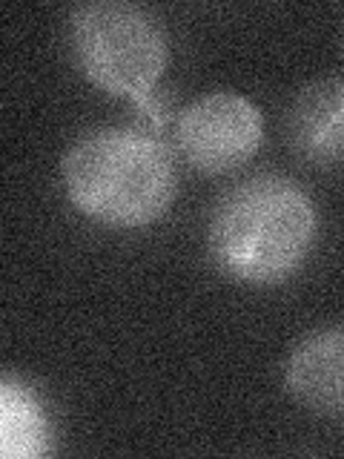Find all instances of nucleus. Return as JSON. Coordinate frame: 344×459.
<instances>
[{"instance_id": "obj_4", "label": "nucleus", "mask_w": 344, "mask_h": 459, "mask_svg": "<svg viewBox=\"0 0 344 459\" xmlns=\"http://www.w3.org/2000/svg\"><path fill=\"white\" fill-rule=\"evenodd\" d=\"M262 141V109L247 95L233 90H215L193 98L176 124V143L186 164L212 176L250 161Z\"/></svg>"}, {"instance_id": "obj_2", "label": "nucleus", "mask_w": 344, "mask_h": 459, "mask_svg": "<svg viewBox=\"0 0 344 459\" xmlns=\"http://www.w3.org/2000/svg\"><path fill=\"white\" fill-rule=\"evenodd\" d=\"M61 184L78 212L118 230L158 221L178 190L169 150L133 126H95L78 135L64 152Z\"/></svg>"}, {"instance_id": "obj_7", "label": "nucleus", "mask_w": 344, "mask_h": 459, "mask_svg": "<svg viewBox=\"0 0 344 459\" xmlns=\"http://www.w3.org/2000/svg\"><path fill=\"white\" fill-rule=\"evenodd\" d=\"M0 442L9 459L40 456L49 451V420L26 385L4 379L0 385Z\"/></svg>"}, {"instance_id": "obj_3", "label": "nucleus", "mask_w": 344, "mask_h": 459, "mask_svg": "<svg viewBox=\"0 0 344 459\" xmlns=\"http://www.w3.org/2000/svg\"><path fill=\"white\" fill-rule=\"evenodd\" d=\"M72 55L95 86L141 104L167 69V35L147 9L92 0L72 12Z\"/></svg>"}, {"instance_id": "obj_5", "label": "nucleus", "mask_w": 344, "mask_h": 459, "mask_svg": "<svg viewBox=\"0 0 344 459\" xmlns=\"http://www.w3.org/2000/svg\"><path fill=\"white\" fill-rule=\"evenodd\" d=\"M284 387L315 416H344V325L315 327L293 344L284 362Z\"/></svg>"}, {"instance_id": "obj_1", "label": "nucleus", "mask_w": 344, "mask_h": 459, "mask_svg": "<svg viewBox=\"0 0 344 459\" xmlns=\"http://www.w3.org/2000/svg\"><path fill=\"white\" fill-rule=\"evenodd\" d=\"M315 204L293 178L258 172L215 204L207 227L210 258L241 284H281L301 270L315 244Z\"/></svg>"}, {"instance_id": "obj_6", "label": "nucleus", "mask_w": 344, "mask_h": 459, "mask_svg": "<svg viewBox=\"0 0 344 459\" xmlns=\"http://www.w3.org/2000/svg\"><path fill=\"white\" fill-rule=\"evenodd\" d=\"M284 133L290 150L313 167L344 161V78H319L293 95Z\"/></svg>"}]
</instances>
